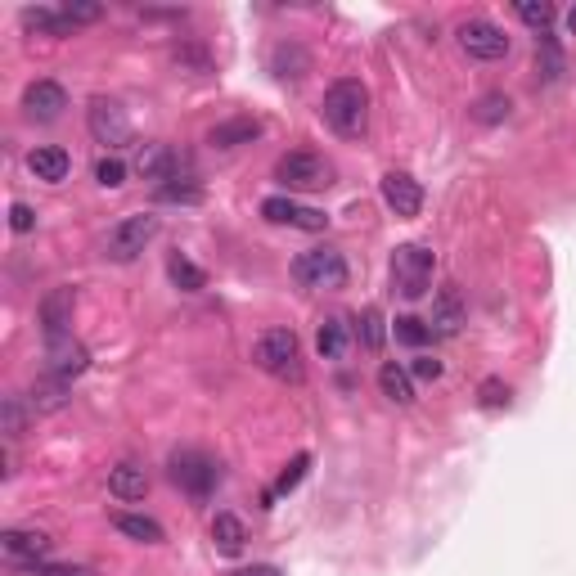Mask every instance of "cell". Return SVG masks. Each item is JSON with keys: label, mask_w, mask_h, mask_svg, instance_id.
I'll use <instances>...</instances> for the list:
<instances>
[{"label": "cell", "mask_w": 576, "mask_h": 576, "mask_svg": "<svg viewBox=\"0 0 576 576\" xmlns=\"http://www.w3.org/2000/svg\"><path fill=\"white\" fill-rule=\"evenodd\" d=\"M257 135H261L257 117H230V122L207 131V144H216V149H239V144H252Z\"/></svg>", "instance_id": "20"}, {"label": "cell", "mask_w": 576, "mask_h": 576, "mask_svg": "<svg viewBox=\"0 0 576 576\" xmlns=\"http://www.w3.org/2000/svg\"><path fill=\"white\" fill-rule=\"evenodd\" d=\"M378 387H383V396H387V401H396V405L414 401V378H410V369L396 365V360H387V365L378 369Z\"/></svg>", "instance_id": "24"}, {"label": "cell", "mask_w": 576, "mask_h": 576, "mask_svg": "<svg viewBox=\"0 0 576 576\" xmlns=\"http://www.w3.org/2000/svg\"><path fill=\"white\" fill-rule=\"evenodd\" d=\"M59 9L72 27H86V23H99V18H104V5H95V0H68V5H59Z\"/></svg>", "instance_id": "35"}, {"label": "cell", "mask_w": 576, "mask_h": 576, "mask_svg": "<svg viewBox=\"0 0 576 576\" xmlns=\"http://www.w3.org/2000/svg\"><path fill=\"white\" fill-rule=\"evenodd\" d=\"M347 342H351V329H347L342 315L320 320V329H315V351H320L324 360H342V356H347Z\"/></svg>", "instance_id": "23"}, {"label": "cell", "mask_w": 576, "mask_h": 576, "mask_svg": "<svg viewBox=\"0 0 576 576\" xmlns=\"http://www.w3.org/2000/svg\"><path fill=\"white\" fill-rule=\"evenodd\" d=\"M356 338H360V347H365V351L383 347L387 329H383V315H378V306H365V311L356 315Z\"/></svg>", "instance_id": "30"}, {"label": "cell", "mask_w": 576, "mask_h": 576, "mask_svg": "<svg viewBox=\"0 0 576 576\" xmlns=\"http://www.w3.org/2000/svg\"><path fill=\"white\" fill-rule=\"evenodd\" d=\"M270 68H275L279 81H297L306 72V50H302V45H275V54H270Z\"/></svg>", "instance_id": "28"}, {"label": "cell", "mask_w": 576, "mask_h": 576, "mask_svg": "<svg viewBox=\"0 0 576 576\" xmlns=\"http://www.w3.org/2000/svg\"><path fill=\"white\" fill-rule=\"evenodd\" d=\"M158 230H162V221L153 212H135V216H122V221L108 230V239H104V252L113 261H135L144 248H149L153 239H158Z\"/></svg>", "instance_id": "4"}, {"label": "cell", "mask_w": 576, "mask_h": 576, "mask_svg": "<svg viewBox=\"0 0 576 576\" xmlns=\"http://www.w3.org/2000/svg\"><path fill=\"white\" fill-rule=\"evenodd\" d=\"M432 266H437L432 248H423V243H401V248L392 252V288L405 297V302H419V297L432 288Z\"/></svg>", "instance_id": "3"}, {"label": "cell", "mask_w": 576, "mask_h": 576, "mask_svg": "<svg viewBox=\"0 0 576 576\" xmlns=\"http://www.w3.org/2000/svg\"><path fill=\"white\" fill-rule=\"evenodd\" d=\"M567 27H572V32H576V9H572V14H567Z\"/></svg>", "instance_id": "44"}, {"label": "cell", "mask_w": 576, "mask_h": 576, "mask_svg": "<svg viewBox=\"0 0 576 576\" xmlns=\"http://www.w3.org/2000/svg\"><path fill=\"white\" fill-rule=\"evenodd\" d=\"M9 230L14 234H27V230H36V212L27 203H14L9 207Z\"/></svg>", "instance_id": "41"}, {"label": "cell", "mask_w": 576, "mask_h": 576, "mask_svg": "<svg viewBox=\"0 0 576 576\" xmlns=\"http://www.w3.org/2000/svg\"><path fill=\"white\" fill-rule=\"evenodd\" d=\"M432 333H441V338H455L459 329L468 324V311H464V297H459L455 284L437 288V297H432Z\"/></svg>", "instance_id": "16"}, {"label": "cell", "mask_w": 576, "mask_h": 576, "mask_svg": "<svg viewBox=\"0 0 576 576\" xmlns=\"http://www.w3.org/2000/svg\"><path fill=\"white\" fill-rule=\"evenodd\" d=\"M108 495L122 504H135L149 495V473H144L140 464H117L113 473H108Z\"/></svg>", "instance_id": "19"}, {"label": "cell", "mask_w": 576, "mask_h": 576, "mask_svg": "<svg viewBox=\"0 0 576 576\" xmlns=\"http://www.w3.org/2000/svg\"><path fill=\"white\" fill-rule=\"evenodd\" d=\"M135 171H140L144 180H153V189H158V185H167V180H180V158L167 144H144V149L135 153Z\"/></svg>", "instance_id": "17"}, {"label": "cell", "mask_w": 576, "mask_h": 576, "mask_svg": "<svg viewBox=\"0 0 576 576\" xmlns=\"http://www.w3.org/2000/svg\"><path fill=\"white\" fill-rule=\"evenodd\" d=\"M459 50L468 54V59H482V63H495L509 54V36H504L500 23H491V18H468V23H459Z\"/></svg>", "instance_id": "7"}, {"label": "cell", "mask_w": 576, "mask_h": 576, "mask_svg": "<svg viewBox=\"0 0 576 576\" xmlns=\"http://www.w3.org/2000/svg\"><path fill=\"white\" fill-rule=\"evenodd\" d=\"M95 180H99L104 189L126 185V162H122V158H99V162H95Z\"/></svg>", "instance_id": "37"}, {"label": "cell", "mask_w": 576, "mask_h": 576, "mask_svg": "<svg viewBox=\"0 0 576 576\" xmlns=\"http://www.w3.org/2000/svg\"><path fill=\"white\" fill-rule=\"evenodd\" d=\"M396 342H405V347H423V342H432V324H423L419 315H401V320L392 324Z\"/></svg>", "instance_id": "33"}, {"label": "cell", "mask_w": 576, "mask_h": 576, "mask_svg": "<svg viewBox=\"0 0 576 576\" xmlns=\"http://www.w3.org/2000/svg\"><path fill=\"white\" fill-rule=\"evenodd\" d=\"M261 216H266V221H275V225H293V230H306V234L329 230V216H324L320 207L293 203V198H284V194L261 198Z\"/></svg>", "instance_id": "10"}, {"label": "cell", "mask_w": 576, "mask_h": 576, "mask_svg": "<svg viewBox=\"0 0 576 576\" xmlns=\"http://www.w3.org/2000/svg\"><path fill=\"white\" fill-rule=\"evenodd\" d=\"M167 275H171V284L185 288V293H203V288H207L203 266H194L185 252H171V257H167Z\"/></svg>", "instance_id": "26"}, {"label": "cell", "mask_w": 576, "mask_h": 576, "mask_svg": "<svg viewBox=\"0 0 576 576\" xmlns=\"http://www.w3.org/2000/svg\"><path fill=\"white\" fill-rule=\"evenodd\" d=\"M86 122H90V135H95L99 144H108V149L131 144V117H126V108L117 104V99L95 95L90 108H86Z\"/></svg>", "instance_id": "8"}, {"label": "cell", "mask_w": 576, "mask_h": 576, "mask_svg": "<svg viewBox=\"0 0 576 576\" xmlns=\"http://www.w3.org/2000/svg\"><path fill=\"white\" fill-rule=\"evenodd\" d=\"M509 405V387L500 383V378H486L482 383V410H504Z\"/></svg>", "instance_id": "38"}, {"label": "cell", "mask_w": 576, "mask_h": 576, "mask_svg": "<svg viewBox=\"0 0 576 576\" xmlns=\"http://www.w3.org/2000/svg\"><path fill=\"white\" fill-rule=\"evenodd\" d=\"M536 59H540V81H558V77H563V50H558V41L549 32L536 36Z\"/></svg>", "instance_id": "29"}, {"label": "cell", "mask_w": 576, "mask_h": 576, "mask_svg": "<svg viewBox=\"0 0 576 576\" xmlns=\"http://www.w3.org/2000/svg\"><path fill=\"white\" fill-rule=\"evenodd\" d=\"M306 468H311V455L302 450V455H293V464H288L284 473H279V482H275V491L266 495V504H270V500H279V495H288V491H297V482L306 477Z\"/></svg>", "instance_id": "34"}, {"label": "cell", "mask_w": 576, "mask_h": 576, "mask_svg": "<svg viewBox=\"0 0 576 576\" xmlns=\"http://www.w3.org/2000/svg\"><path fill=\"white\" fill-rule=\"evenodd\" d=\"M275 180L284 189H324L333 180V167L320 153H284L275 162Z\"/></svg>", "instance_id": "9"}, {"label": "cell", "mask_w": 576, "mask_h": 576, "mask_svg": "<svg viewBox=\"0 0 576 576\" xmlns=\"http://www.w3.org/2000/svg\"><path fill=\"white\" fill-rule=\"evenodd\" d=\"M41 576H95V572H90V567H81V563H45Z\"/></svg>", "instance_id": "42"}, {"label": "cell", "mask_w": 576, "mask_h": 576, "mask_svg": "<svg viewBox=\"0 0 576 576\" xmlns=\"http://www.w3.org/2000/svg\"><path fill=\"white\" fill-rule=\"evenodd\" d=\"M0 432H5L9 441H18L27 432V401L23 396H5V405H0Z\"/></svg>", "instance_id": "31"}, {"label": "cell", "mask_w": 576, "mask_h": 576, "mask_svg": "<svg viewBox=\"0 0 576 576\" xmlns=\"http://www.w3.org/2000/svg\"><path fill=\"white\" fill-rule=\"evenodd\" d=\"M320 113L342 140H360L369 126V90L360 86L356 77H338L329 90H324Z\"/></svg>", "instance_id": "1"}, {"label": "cell", "mask_w": 576, "mask_h": 576, "mask_svg": "<svg viewBox=\"0 0 576 576\" xmlns=\"http://www.w3.org/2000/svg\"><path fill=\"white\" fill-rule=\"evenodd\" d=\"M243 540H248V531H243V522L234 518V513H216L212 518V545L221 549V554H239L243 549Z\"/></svg>", "instance_id": "25"}, {"label": "cell", "mask_w": 576, "mask_h": 576, "mask_svg": "<svg viewBox=\"0 0 576 576\" xmlns=\"http://www.w3.org/2000/svg\"><path fill=\"white\" fill-rule=\"evenodd\" d=\"M252 360H257L270 378L302 383V351H297V333L293 329H266L257 338V347H252Z\"/></svg>", "instance_id": "2"}, {"label": "cell", "mask_w": 576, "mask_h": 576, "mask_svg": "<svg viewBox=\"0 0 576 576\" xmlns=\"http://www.w3.org/2000/svg\"><path fill=\"white\" fill-rule=\"evenodd\" d=\"M27 405H32V414H54L68 405V383L54 374H41L32 383V392H27Z\"/></svg>", "instance_id": "22"}, {"label": "cell", "mask_w": 576, "mask_h": 576, "mask_svg": "<svg viewBox=\"0 0 576 576\" xmlns=\"http://www.w3.org/2000/svg\"><path fill=\"white\" fill-rule=\"evenodd\" d=\"M153 198H158V203H185V207H194V203H203V185H198V180H167V185H158L153 189Z\"/></svg>", "instance_id": "32"}, {"label": "cell", "mask_w": 576, "mask_h": 576, "mask_svg": "<svg viewBox=\"0 0 576 576\" xmlns=\"http://www.w3.org/2000/svg\"><path fill=\"white\" fill-rule=\"evenodd\" d=\"M90 369V351H86V342H77L68 333V338H59V342H45V374H54V378H63V383H72V378H81Z\"/></svg>", "instance_id": "11"}, {"label": "cell", "mask_w": 576, "mask_h": 576, "mask_svg": "<svg viewBox=\"0 0 576 576\" xmlns=\"http://www.w3.org/2000/svg\"><path fill=\"white\" fill-rule=\"evenodd\" d=\"M500 117H509V99L504 95H486L477 104V122H500Z\"/></svg>", "instance_id": "40"}, {"label": "cell", "mask_w": 576, "mask_h": 576, "mask_svg": "<svg viewBox=\"0 0 576 576\" xmlns=\"http://www.w3.org/2000/svg\"><path fill=\"white\" fill-rule=\"evenodd\" d=\"M63 108H68V90H63L59 81H32V86L23 90V113L32 117V122H54Z\"/></svg>", "instance_id": "15"}, {"label": "cell", "mask_w": 576, "mask_h": 576, "mask_svg": "<svg viewBox=\"0 0 576 576\" xmlns=\"http://www.w3.org/2000/svg\"><path fill=\"white\" fill-rule=\"evenodd\" d=\"M234 576H279V572H275V567H239Z\"/></svg>", "instance_id": "43"}, {"label": "cell", "mask_w": 576, "mask_h": 576, "mask_svg": "<svg viewBox=\"0 0 576 576\" xmlns=\"http://www.w3.org/2000/svg\"><path fill=\"white\" fill-rule=\"evenodd\" d=\"M518 18L527 27H536V32H549V23H554V5H545V0H540V5H536V0H522Z\"/></svg>", "instance_id": "36"}, {"label": "cell", "mask_w": 576, "mask_h": 576, "mask_svg": "<svg viewBox=\"0 0 576 576\" xmlns=\"http://www.w3.org/2000/svg\"><path fill=\"white\" fill-rule=\"evenodd\" d=\"M27 171H32L36 180H45V185H63L72 171V158L59 149V144H41V149L27 153Z\"/></svg>", "instance_id": "18"}, {"label": "cell", "mask_w": 576, "mask_h": 576, "mask_svg": "<svg viewBox=\"0 0 576 576\" xmlns=\"http://www.w3.org/2000/svg\"><path fill=\"white\" fill-rule=\"evenodd\" d=\"M383 203L392 207L396 216H419L423 212V185L410 176V171H387L383 176Z\"/></svg>", "instance_id": "14"}, {"label": "cell", "mask_w": 576, "mask_h": 576, "mask_svg": "<svg viewBox=\"0 0 576 576\" xmlns=\"http://www.w3.org/2000/svg\"><path fill=\"white\" fill-rule=\"evenodd\" d=\"M50 545H54V540L45 536V531H36V527H9L5 536H0V549H5L9 567H18V563H41V558L50 554Z\"/></svg>", "instance_id": "13"}, {"label": "cell", "mask_w": 576, "mask_h": 576, "mask_svg": "<svg viewBox=\"0 0 576 576\" xmlns=\"http://www.w3.org/2000/svg\"><path fill=\"white\" fill-rule=\"evenodd\" d=\"M216 477H221V468H216L203 450H180V455H171V482H176L189 500H207V495L216 491Z\"/></svg>", "instance_id": "6"}, {"label": "cell", "mask_w": 576, "mask_h": 576, "mask_svg": "<svg viewBox=\"0 0 576 576\" xmlns=\"http://www.w3.org/2000/svg\"><path fill=\"white\" fill-rule=\"evenodd\" d=\"M23 27L27 32H36V36H72L77 27L63 18V9L59 5H36V9H23Z\"/></svg>", "instance_id": "21"}, {"label": "cell", "mask_w": 576, "mask_h": 576, "mask_svg": "<svg viewBox=\"0 0 576 576\" xmlns=\"http://www.w3.org/2000/svg\"><path fill=\"white\" fill-rule=\"evenodd\" d=\"M113 527L122 531V536L140 540V545H158V540H162V527L153 518H144V513H117Z\"/></svg>", "instance_id": "27"}, {"label": "cell", "mask_w": 576, "mask_h": 576, "mask_svg": "<svg viewBox=\"0 0 576 576\" xmlns=\"http://www.w3.org/2000/svg\"><path fill=\"white\" fill-rule=\"evenodd\" d=\"M293 279L302 288H342L347 284V261H342L338 248H306L302 257L293 261Z\"/></svg>", "instance_id": "5"}, {"label": "cell", "mask_w": 576, "mask_h": 576, "mask_svg": "<svg viewBox=\"0 0 576 576\" xmlns=\"http://www.w3.org/2000/svg\"><path fill=\"white\" fill-rule=\"evenodd\" d=\"M72 306H77V293H72V288H50V293L41 297V306H36V320H41L45 342H59V338H68Z\"/></svg>", "instance_id": "12"}, {"label": "cell", "mask_w": 576, "mask_h": 576, "mask_svg": "<svg viewBox=\"0 0 576 576\" xmlns=\"http://www.w3.org/2000/svg\"><path fill=\"white\" fill-rule=\"evenodd\" d=\"M405 369H410V378H423V383H437V378H441V360L437 356H414Z\"/></svg>", "instance_id": "39"}]
</instances>
